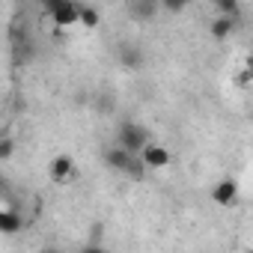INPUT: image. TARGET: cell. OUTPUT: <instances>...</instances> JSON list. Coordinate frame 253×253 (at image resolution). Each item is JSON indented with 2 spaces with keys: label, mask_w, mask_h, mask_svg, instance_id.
Masks as SVG:
<instances>
[{
  "label": "cell",
  "mask_w": 253,
  "mask_h": 253,
  "mask_svg": "<svg viewBox=\"0 0 253 253\" xmlns=\"http://www.w3.org/2000/svg\"><path fill=\"white\" fill-rule=\"evenodd\" d=\"M104 164L113 170V173H122V176H128V179H134V182H140L143 176H146V164H143V158L140 155H131V152H125L122 146H110V149H104Z\"/></svg>",
  "instance_id": "obj_1"
},
{
  "label": "cell",
  "mask_w": 253,
  "mask_h": 253,
  "mask_svg": "<svg viewBox=\"0 0 253 253\" xmlns=\"http://www.w3.org/2000/svg\"><path fill=\"white\" fill-rule=\"evenodd\" d=\"M152 143V134L146 125H137L131 119H122L116 125V146H122L125 152H131V155H143V149Z\"/></svg>",
  "instance_id": "obj_2"
},
{
  "label": "cell",
  "mask_w": 253,
  "mask_h": 253,
  "mask_svg": "<svg viewBox=\"0 0 253 253\" xmlns=\"http://www.w3.org/2000/svg\"><path fill=\"white\" fill-rule=\"evenodd\" d=\"M81 6L84 3H75V0H48L45 12L51 15L54 24L69 27V24H81Z\"/></svg>",
  "instance_id": "obj_3"
},
{
  "label": "cell",
  "mask_w": 253,
  "mask_h": 253,
  "mask_svg": "<svg viewBox=\"0 0 253 253\" xmlns=\"http://www.w3.org/2000/svg\"><path fill=\"white\" fill-rule=\"evenodd\" d=\"M75 161L69 158V155H57L51 164H48V176H51V182H57V185H66V182H72L75 179Z\"/></svg>",
  "instance_id": "obj_4"
},
{
  "label": "cell",
  "mask_w": 253,
  "mask_h": 253,
  "mask_svg": "<svg viewBox=\"0 0 253 253\" xmlns=\"http://www.w3.org/2000/svg\"><path fill=\"white\" fill-rule=\"evenodd\" d=\"M211 200H214L217 206H223V209L235 206V203H238V182H235V179H220V182L211 188Z\"/></svg>",
  "instance_id": "obj_5"
},
{
  "label": "cell",
  "mask_w": 253,
  "mask_h": 253,
  "mask_svg": "<svg viewBox=\"0 0 253 253\" xmlns=\"http://www.w3.org/2000/svg\"><path fill=\"white\" fill-rule=\"evenodd\" d=\"M143 164H146V170H164V167H170V152H167V146H158V143H149L146 149H143Z\"/></svg>",
  "instance_id": "obj_6"
},
{
  "label": "cell",
  "mask_w": 253,
  "mask_h": 253,
  "mask_svg": "<svg viewBox=\"0 0 253 253\" xmlns=\"http://www.w3.org/2000/svg\"><path fill=\"white\" fill-rule=\"evenodd\" d=\"M116 60H119V66H125V69H140L143 63H146V57H143V48H137V45H119V51H116Z\"/></svg>",
  "instance_id": "obj_7"
},
{
  "label": "cell",
  "mask_w": 253,
  "mask_h": 253,
  "mask_svg": "<svg viewBox=\"0 0 253 253\" xmlns=\"http://www.w3.org/2000/svg\"><path fill=\"white\" fill-rule=\"evenodd\" d=\"M158 3L155 0H131L128 3V15L134 18V21H152L155 15H158Z\"/></svg>",
  "instance_id": "obj_8"
},
{
  "label": "cell",
  "mask_w": 253,
  "mask_h": 253,
  "mask_svg": "<svg viewBox=\"0 0 253 253\" xmlns=\"http://www.w3.org/2000/svg\"><path fill=\"white\" fill-rule=\"evenodd\" d=\"M24 229V214H18V211H12V209H3L0 211V232L3 235H15V232H21Z\"/></svg>",
  "instance_id": "obj_9"
},
{
  "label": "cell",
  "mask_w": 253,
  "mask_h": 253,
  "mask_svg": "<svg viewBox=\"0 0 253 253\" xmlns=\"http://www.w3.org/2000/svg\"><path fill=\"white\" fill-rule=\"evenodd\" d=\"M235 24H238V21H232V18H223V15H220V18H214V21H211L209 33H211V36L220 42V39H226V36L235 30Z\"/></svg>",
  "instance_id": "obj_10"
},
{
  "label": "cell",
  "mask_w": 253,
  "mask_h": 253,
  "mask_svg": "<svg viewBox=\"0 0 253 253\" xmlns=\"http://www.w3.org/2000/svg\"><path fill=\"white\" fill-rule=\"evenodd\" d=\"M214 9H217L223 18H232V21L241 18V6L235 3V0H214Z\"/></svg>",
  "instance_id": "obj_11"
},
{
  "label": "cell",
  "mask_w": 253,
  "mask_h": 253,
  "mask_svg": "<svg viewBox=\"0 0 253 253\" xmlns=\"http://www.w3.org/2000/svg\"><path fill=\"white\" fill-rule=\"evenodd\" d=\"M98 21H101V12H98L95 6H86V3H84V6H81V24H84V27H95Z\"/></svg>",
  "instance_id": "obj_12"
},
{
  "label": "cell",
  "mask_w": 253,
  "mask_h": 253,
  "mask_svg": "<svg viewBox=\"0 0 253 253\" xmlns=\"http://www.w3.org/2000/svg\"><path fill=\"white\" fill-rule=\"evenodd\" d=\"M9 155H12V140H3L0 143V161H9Z\"/></svg>",
  "instance_id": "obj_13"
},
{
  "label": "cell",
  "mask_w": 253,
  "mask_h": 253,
  "mask_svg": "<svg viewBox=\"0 0 253 253\" xmlns=\"http://www.w3.org/2000/svg\"><path fill=\"white\" fill-rule=\"evenodd\" d=\"M250 81H253V75H250V72H247V69H244V72H241V75H238V78H235V84H238V86H247V84H250Z\"/></svg>",
  "instance_id": "obj_14"
},
{
  "label": "cell",
  "mask_w": 253,
  "mask_h": 253,
  "mask_svg": "<svg viewBox=\"0 0 253 253\" xmlns=\"http://www.w3.org/2000/svg\"><path fill=\"white\" fill-rule=\"evenodd\" d=\"M164 9H170V12H182L185 3H182V0H170V3H164Z\"/></svg>",
  "instance_id": "obj_15"
},
{
  "label": "cell",
  "mask_w": 253,
  "mask_h": 253,
  "mask_svg": "<svg viewBox=\"0 0 253 253\" xmlns=\"http://www.w3.org/2000/svg\"><path fill=\"white\" fill-rule=\"evenodd\" d=\"M81 253H107V250H104L101 244H86V247H84Z\"/></svg>",
  "instance_id": "obj_16"
},
{
  "label": "cell",
  "mask_w": 253,
  "mask_h": 253,
  "mask_svg": "<svg viewBox=\"0 0 253 253\" xmlns=\"http://www.w3.org/2000/svg\"><path fill=\"white\" fill-rule=\"evenodd\" d=\"M39 253H63V250H60V247H42Z\"/></svg>",
  "instance_id": "obj_17"
},
{
  "label": "cell",
  "mask_w": 253,
  "mask_h": 253,
  "mask_svg": "<svg viewBox=\"0 0 253 253\" xmlns=\"http://www.w3.org/2000/svg\"><path fill=\"white\" fill-rule=\"evenodd\" d=\"M244 69H247V72H250V75H253V54H250V57H247V66H244Z\"/></svg>",
  "instance_id": "obj_18"
},
{
  "label": "cell",
  "mask_w": 253,
  "mask_h": 253,
  "mask_svg": "<svg viewBox=\"0 0 253 253\" xmlns=\"http://www.w3.org/2000/svg\"><path fill=\"white\" fill-rule=\"evenodd\" d=\"M247 253H253V250H247Z\"/></svg>",
  "instance_id": "obj_19"
}]
</instances>
